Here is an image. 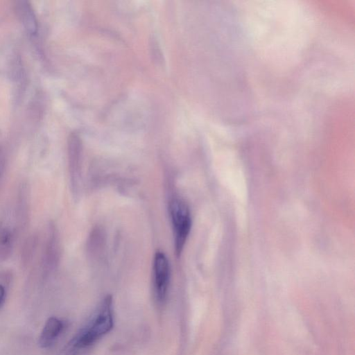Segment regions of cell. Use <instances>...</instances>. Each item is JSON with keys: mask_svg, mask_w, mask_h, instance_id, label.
I'll list each match as a JSON object with an SVG mask.
<instances>
[{"mask_svg": "<svg viewBox=\"0 0 355 355\" xmlns=\"http://www.w3.org/2000/svg\"><path fill=\"white\" fill-rule=\"evenodd\" d=\"M113 324L112 297L107 295L91 320L73 339L70 345L78 352L87 348L107 334L112 329Z\"/></svg>", "mask_w": 355, "mask_h": 355, "instance_id": "obj_1", "label": "cell"}, {"mask_svg": "<svg viewBox=\"0 0 355 355\" xmlns=\"http://www.w3.org/2000/svg\"><path fill=\"white\" fill-rule=\"evenodd\" d=\"M168 208L174 235L175 252L176 256L179 257L191 231L190 210L187 203L178 198H173L170 201Z\"/></svg>", "mask_w": 355, "mask_h": 355, "instance_id": "obj_2", "label": "cell"}, {"mask_svg": "<svg viewBox=\"0 0 355 355\" xmlns=\"http://www.w3.org/2000/svg\"><path fill=\"white\" fill-rule=\"evenodd\" d=\"M170 264L166 254L157 251L153 259V280L156 301L162 304L166 300L170 284Z\"/></svg>", "mask_w": 355, "mask_h": 355, "instance_id": "obj_3", "label": "cell"}, {"mask_svg": "<svg viewBox=\"0 0 355 355\" xmlns=\"http://www.w3.org/2000/svg\"><path fill=\"white\" fill-rule=\"evenodd\" d=\"M61 255V247L59 232L55 223L49 222L46 237L44 245L41 266L44 274L54 271L59 266Z\"/></svg>", "mask_w": 355, "mask_h": 355, "instance_id": "obj_4", "label": "cell"}, {"mask_svg": "<svg viewBox=\"0 0 355 355\" xmlns=\"http://www.w3.org/2000/svg\"><path fill=\"white\" fill-rule=\"evenodd\" d=\"M82 149V140L79 135L71 133L67 140V155L70 182L73 192H77L78 188Z\"/></svg>", "mask_w": 355, "mask_h": 355, "instance_id": "obj_5", "label": "cell"}, {"mask_svg": "<svg viewBox=\"0 0 355 355\" xmlns=\"http://www.w3.org/2000/svg\"><path fill=\"white\" fill-rule=\"evenodd\" d=\"M15 11L26 32L31 35L37 33L38 24L35 13L31 3L27 1L15 2Z\"/></svg>", "mask_w": 355, "mask_h": 355, "instance_id": "obj_6", "label": "cell"}, {"mask_svg": "<svg viewBox=\"0 0 355 355\" xmlns=\"http://www.w3.org/2000/svg\"><path fill=\"white\" fill-rule=\"evenodd\" d=\"M15 213L18 228L24 230L27 226L30 214L29 189L25 182H22L19 187Z\"/></svg>", "mask_w": 355, "mask_h": 355, "instance_id": "obj_7", "label": "cell"}, {"mask_svg": "<svg viewBox=\"0 0 355 355\" xmlns=\"http://www.w3.org/2000/svg\"><path fill=\"white\" fill-rule=\"evenodd\" d=\"M63 329V323L56 318H50L45 323L40 336L39 343L42 347L51 345Z\"/></svg>", "mask_w": 355, "mask_h": 355, "instance_id": "obj_8", "label": "cell"}, {"mask_svg": "<svg viewBox=\"0 0 355 355\" xmlns=\"http://www.w3.org/2000/svg\"><path fill=\"white\" fill-rule=\"evenodd\" d=\"M39 243V236L36 233L30 234L24 241L21 250V263L23 267L29 266L33 260Z\"/></svg>", "mask_w": 355, "mask_h": 355, "instance_id": "obj_9", "label": "cell"}, {"mask_svg": "<svg viewBox=\"0 0 355 355\" xmlns=\"http://www.w3.org/2000/svg\"><path fill=\"white\" fill-rule=\"evenodd\" d=\"M15 232L10 227L0 225V260L8 259L13 250Z\"/></svg>", "mask_w": 355, "mask_h": 355, "instance_id": "obj_10", "label": "cell"}, {"mask_svg": "<svg viewBox=\"0 0 355 355\" xmlns=\"http://www.w3.org/2000/svg\"><path fill=\"white\" fill-rule=\"evenodd\" d=\"M150 51L154 62L158 64L163 63V55L159 44L155 38H152L150 42Z\"/></svg>", "mask_w": 355, "mask_h": 355, "instance_id": "obj_11", "label": "cell"}, {"mask_svg": "<svg viewBox=\"0 0 355 355\" xmlns=\"http://www.w3.org/2000/svg\"><path fill=\"white\" fill-rule=\"evenodd\" d=\"M6 157L4 148L0 145V182L1 181L6 171Z\"/></svg>", "mask_w": 355, "mask_h": 355, "instance_id": "obj_12", "label": "cell"}, {"mask_svg": "<svg viewBox=\"0 0 355 355\" xmlns=\"http://www.w3.org/2000/svg\"><path fill=\"white\" fill-rule=\"evenodd\" d=\"M6 297V290L3 285L0 284V307L3 304Z\"/></svg>", "mask_w": 355, "mask_h": 355, "instance_id": "obj_13", "label": "cell"}]
</instances>
